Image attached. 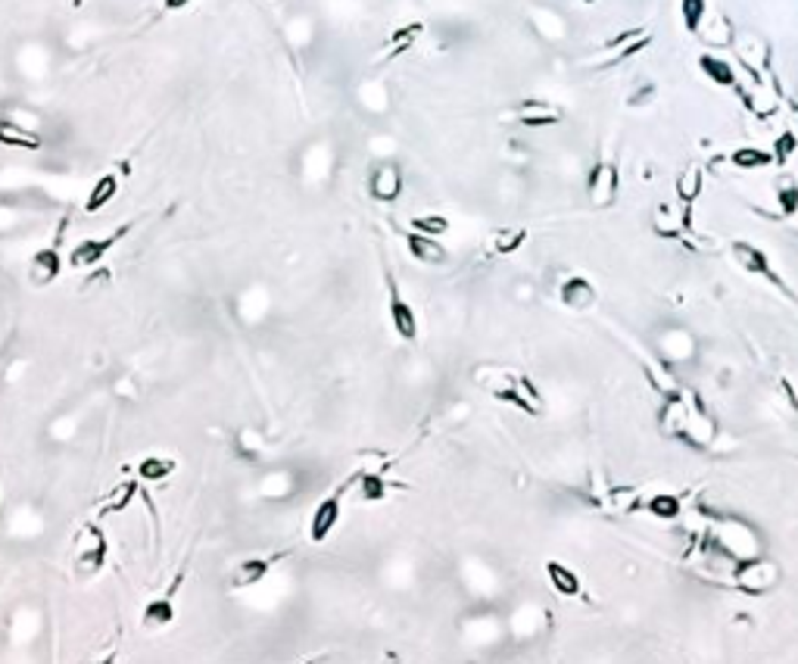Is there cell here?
<instances>
[{
	"label": "cell",
	"mask_w": 798,
	"mask_h": 664,
	"mask_svg": "<svg viewBox=\"0 0 798 664\" xmlns=\"http://www.w3.org/2000/svg\"><path fill=\"white\" fill-rule=\"evenodd\" d=\"M730 253H733L736 265H739L742 272L764 278V281H767V284H773V288H777L779 294L789 296V288H786V281L777 275V269H773V262L767 259V253H764V249H761V247H755V243H748V241H733Z\"/></svg>",
	"instance_id": "1"
},
{
	"label": "cell",
	"mask_w": 798,
	"mask_h": 664,
	"mask_svg": "<svg viewBox=\"0 0 798 664\" xmlns=\"http://www.w3.org/2000/svg\"><path fill=\"white\" fill-rule=\"evenodd\" d=\"M618 194H620L618 162H612V160L593 162V169H589V175H587V197H589V203L599 206V209H608V206H614Z\"/></svg>",
	"instance_id": "2"
},
{
	"label": "cell",
	"mask_w": 798,
	"mask_h": 664,
	"mask_svg": "<svg viewBox=\"0 0 798 664\" xmlns=\"http://www.w3.org/2000/svg\"><path fill=\"white\" fill-rule=\"evenodd\" d=\"M128 231H131V222L119 225V228L107 237H84V241H78L75 247L69 249V265L72 269H94V265H100L103 256H107Z\"/></svg>",
	"instance_id": "3"
},
{
	"label": "cell",
	"mask_w": 798,
	"mask_h": 664,
	"mask_svg": "<svg viewBox=\"0 0 798 664\" xmlns=\"http://www.w3.org/2000/svg\"><path fill=\"white\" fill-rule=\"evenodd\" d=\"M387 315H390V325H393L396 337L412 344L418 340V315L415 309L406 303V296L399 294V284H396L393 272H387Z\"/></svg>",
	"instance_id": "4"
},
{
	"label": "cell",
	"mask_w": 798,
	"mask_h": 664,
	"mask_svg": "<svg viewBox=\"0 0 798 664\" xmlns=\"http://www.w3.org/2000/svg\"><path fill=\"white\" fill-rule=\"evenodd\" d=\"M649 44H652L649 28H627V32L614 35V38L602 47V53L593 59V66H618V63H624V59L643 53Z\"/></svg>",
	"instance_id": "5"
},
{
	"label": "cell",
	"mask_w": 798,
	"mask_h": 664,
	"mask_svg": "<svg viewBox=\"0 0 798 664\" xmlns=\"http://www.w3.org/2000/svg\"><path fill=\"white\" fill-rule=\"evenodd\" d=\"M733 581L742 593L758 596V593H767V589L777 587L779 568H777V562H770V558H746V562H739V568L733 571Z\"/></svg>",
	"instance_id": "6"
},
{
	"label": "cell",
	"mask_w": 798,
	"mask_h": 664,
	"mask_svg": "<svg viewBox=\"0 0 798 664\" xmlns=\"http://www.w3.org/2000/svg\"><path fill=\"white\" fill-rule=\"evenodd\" d=\"M368 194L377 203H396L403 197V169L393 160H381L368 172Z\"/></svg>",
	"instance_id": "7"
},
{
	"label": "cell",
	"mask_w": 798,
	"mask_h": 664,
	"mask_svg": "<svg viewBox=\"0 0 798 664\" xmlns=\"http://www.w3.org/2000/svg\"><path fill=\"white\" fill-rule=\"evenodd\" d=\"M84 537H88V546H84V549H78V556H75V574L78 577H94L97 571L107 565L109 540H107V534L100 530V524H94V521L84 527Z\"/></svg>",
	"instance_id": "8"
},
{
	"label": "cell",
	"mask_w": 798,
	"mask_h": 664,
	"mask_svg": "<svg viewBox=\"0 0 798 664\" xmlns=\"http://www.w3.org/2000/svg\"><path fill=\"white\" fill-rule=\"evenodd\" d=\"M344 493L346 490L331 493V496H325L319 505H315L312 518H309V540H312V543H325L334 530H337L340 511H344Z\"/></svg>",
	"instance_id": "9"
},
{
	"label": "cell",
	"mask_w": 798,
	"mask_h": 664,
	"mask_svg": "<svg viewBox=\"0 0 798 664\" xmlns=\"http://www.w3.org/2000/svg\"><path fill=\"white\" fill-rule=\"evenodd\" d=\"M652 231L664 241H680L683 234L692 231V206H683V209H674L671 203L655 206L652 212Z\"/></svg>",
	"instance_id": "10"
},
{
	"label": "cell",
	"mask_w": 798,
	"mask_h": 664,
	"mask_svg": "<svg viewBox=\"0 0 798 664\" xmlns=\"http://www.w3.org/2000/svg\"><path fill=\"white\" fill-rule=\"evenodd\" d=\"M511 115H515L518 125L524 128H549V125H558V122L565 119V113L556 107V103L549 100H521L515 109H511Z\"/></svg>",
	"instance_id": "11"
},
{
	"label": "cell",
	"mask_w": 798,
	"mask_h": 664,
	"mask_svg": "<svg viewBox=\"0 0 798 664\" xmlns=\"http://www.w3.org/2000/svg\"><path fill=\"white\" fill-rule=\"evenodd\" d=\"M284 556H288V552H275V556H249V558H243V562H237V568L231 571V587L234 589L256 587V583L269 574V571L275 568V562H281Z\"/></svg>",
	"instance_id": "12"
},
{
	"label": "cell",
	"mask_w": 798,
	"mask_h": 664,
	"mask_svg": "<svg viewBox=\"0 0 798 664\" xmlns=\"http://www.w3.org/2000/svg\"><path fill=\"white\" fill-rule=\"evenodd\" d=\"M686 422H690V403L683 393L664 396V406L658 412V428L664 437H686Z\"/></svg>",
	"instance_id": "13"
},
{
	"label": "cell",
	"mask_w": 798,
	"mask_h": 664,
	"mask_svg": "<svg viewBox=\"0 0 798 664\" xmlns=\"http://www.w3.org/2000/svg\"><path fill=\"white\" fill-rule=\"evenodd\" d=\"M181 577L185 574H178L172 581V587L166 589V596H160V599H154V602H147V605H144V614H141V627L144 630H162V627H169L175 621V593H178V587H181Z\"/></svg>",
	"instance_id": "14"
},
{
	"label": "cell",
	"mask_w": 798,
	"mask_h": 664,
	"mask_svg": "<svg viewBox=\"0 0 798 664\" xmlns=\"http://www.w3.org/2000/svg\"><path fill=\"white\" fill-rule=\"evenodd\" d=\"M558 300H562V306L574 309V312H587V309L596 306V300H599V294H596L593 281L583 275H571L562 281V288H558Z\"/></svg>",
	"instance_id": "15"
},
{
	"label": "cell",
	"mask_w": 798,
	"mask_h": 664,
	"mask_svg": "<svg viewBox=\"0 0 798 664\" xmlns=\"http://www.w3.org/2000/svg\"><path fill=\"white\" fill-rule=\"evenodd\" d=\"M63 272V256H59L57 247H44L32 256V265H28V281L35 288H51L53 281Z\"/></svg>",
	"instance_id": "16"
},
{
	"label": "cell",
	"mask_w": 798,
	"mask_h": 664,
	"mask_svg": "<svg viewBox=\"0 0 798 664\" xmlns=\"http://www.w3.org/2000/svg\"><path fill=\"white\" fill-rule=\"evenodd\" d=\"M736 44V57L742 59V66H746L748 72H752V78L761 84V69H767V63H770V51H767V44L758 38V35H742V38L733 41Z\"/></svg>",
	"instance_id": "17"
},
{
	"label": "cell",
	"mask_w": 798,
	"mask_h": 664,
	"mask_svg": "<svg viewBox=\"0 0 798 664\" xmlns=\"http://www.w3.org/2000/svg\"><path fill=\"white\" fill-rule=\"evenodd\" d=\"M406 249H409L412 259L422 262V265H443V262L449 259L446 247H443L437 237L418 234V231H409V234H406Z\"/></svg>",
	"instance_id": "18"
},
{
	"label": "cell",
	"mask_w": 798,
	"mask_h": 664,
	"mask_svg": "<svg viewBox=\"0 0 798 664\" xmlns=\"http://www.w3.org/2000/svg\"><path fill=\"white\" fill-rule=\"evenodd\" d=\"M699 69H702V75L708 78L711 84H717V88H736V84H739L736 66L730 63L727 57H721V53H702V57H699Z\"/></svg>",
	"instance_id": "19"
},
{
	"label": "cell",
	"mask_w": 798,
	"mask_h": 664,
	"mask_svg": "<svg viewBox=\"0 0 798 664\" xmlns=\"http://www.w3.org/2000/svg\"><path fill=\"white\" fill-rule=\"evenodd\" d=\"M0 144H4V147H13V150H41L44 147V138L26 125L0 119Z\"/></svg>",
	"instance_id": "20"
},
{
	"label": "cell",
	"mask_w": 798,
	"mask_h": 664,
	"mask_svg": "<svg viewBox=\"0 0 798 664\" xmlns=\"http://www.w3.org/2000/svg\"><path fill=\"white\" fill-rule=\"evenodd\" d=\"M699 38H702L708 47H730L736 41V35H733V26H730L727 16L717 13V10H708L702 28H699Z\"/></svg>",
	"instance_id": "21"
},
{
	"label": "cell",
	"mask_w": 798,
	"mask_h": 664,
	"mask_svg": "<svg viewBox=\"0 0 798 664\" xmlns=\"http://www.w3.org/2000/svg\"><path fill=\"white\" fill-rule=\"evenodd\" d=\"M546 577H549V587L558 596H565V599H574V596L583 593V583L577 577V571L568 568L565 562H546Z\"/></svg>",
	"instance_id": "22"
},
{
	"label": "cell",
	"mask_w": 798,
	"mask_h": 664,
	"mask_svg": "<svg viewBox=\"0 0 798 664\" xmlns=\"http://www.w3.org/2000/svg\"><path fill=\"white\" fill-rule=\"evenodd\" d=\"M702 187H705V172L699 162H690V166L677 175V181H674V194H677L680 206L696 203V200L702 197Z\"/></svg>",
	"instance_id": "23"
},
{
	"label": "cell",
	"mask_w": 798,
	"mask_h": 664,
	"mask_svg": "<svg viewBox=\"0 0 798 664\" xmlns=\"http://www.w3.org/2000/svg\"><path fill=\"white\" fill-rule=\"evenodd\" d=\"M115 194H119V175H115V172L100 175V178L91 185L88 200H84V212H100L103 206L113 203Z\"/></svg>",
	"instance_id": "24"
},
{
	"label": "cell",
	"mask_w": 798,
	"mask_h": 664,
	"mask_svg": "<svg viewBox=\"0 0 798 664\" xmlns=\"http://www.w3.org/2000/svg\"><path fill=\"white\" fill-rule=\"evenodd\" d=\"M178 462L169 459V455H147V459L138 462V480L144 484H162L166 478H172Z\"/></svg>",
	"instance_id": "25"
},
{
	"label": "cell",
	"mask_w": 798,
	"mask_h": 664,
	"mask_svg": "<svg viewBox=\"0 0 798 664\" xmlns=\"http://www.w3.org/2000/svg\"><path fill=\"white\" fill-rule=\"evenodd\" d=\"M422 32H424L422 22H412V26H403V28H396V32H390L387 41H383V57L393 59V57H399V53L412 51V44L422 38Z\"/></svg>",
	"instance_id": "26"
},
{
	"label": "cell",
	"mask_w": 798,
	"mask_h": 664,
	"mask_svg": "<svg viewBox=\"0 0 798 664\" xmlns=\"http://www.w3.org/2000/svg\"><path fill=\"white\" fill-rule=\"evenodd\" d=\"M138 490H141V486H138V478H135V480H122V484H115V486H113V493H109V496L103 499V505H100V511H97V515L107 518V515H115V511H125L128 505L135 502Z\"/></svg>",
	"instance_id": "27"
},
{
	"label": "cell",
	"mask_w": 798,
	"mask_h": 664,
	"mask_svg": "<svg viewBox=\"0 0 798 664\" xmlns=\"http://www.w3.org/2000/svg\"><path fill=\"white\" fill-rule=\"evenodd\" d=\"M730 162H733L739 172H758V169L773 166V154L761 147H739L730 154Z\"/></svg>",
	"instance_id": "28"
},
{
	"label": "cell",
	"mask_w": 798,
	"mask_h": 664,
	"mask_svg": "<svg viewBox=\"0 0 798 664\" xmlns=\"http://www.w3.org/2000/svg\"><path fill=\"white\" fill-rule=\"evenodd\" d=\"M602 505H605L608 511H636L639 505H643V493L636 490V486H612V490L605 493V499H602Z\"/></svg>",
	"instance_id": "29"
},
{
	"label": "cell",
	"mask_w": 798,
	"mask_h": 664,
	"mask_svg": "<svg viewBox=\"0 0 798 664\" xmlns=\"http://www.w3.org/2000/svg\"><path fill=\"white\" fill-rule=\"evenodd\" d=\"M390 486L393 484H390L381 471H362L359 474V496H362V502H381V499H387Z\"/></svg>",
	"instance_id": "30"
},
{
	"label": "cell",
	"mask_w": 798,
	"mask_h": 664,
	"mask_svg": "<svg viewBox=\"0 0 798 664\" xmlns=\"http://www.w3.org/2000/svg\"><path fill=\"white\" fill-rule=\"evenodd\" d=\"M524 243H527V228H521V225H515V228H499L496 234H493V253L511 256V253H518Z\"/></svg>",
	"instance_id": "31"
},
{
	"label": "cell",
	"mask_w": 798,
	"mask_h": 664,
	"mask_svg": "<svg viewBox=\"0 0 798 664\" xmlns=\"http://www.w3.org/2000/svg\"><path fill=\"white\" fill-rule=\"evenodd\" d=\"M773 187H777L773 194H777L779 212H783L786 218L795 216V212H798V181L792 178V175H779L777 185H773Z\"/></svg>",
	"instance_id": "32"
},
{
	"label": "cell",
	"mask_w": 798,
	"mask_h": 664,
	"mask_svg": "<svg viewBox=\"0 0 798 664\" xmlns=\"http://www.w3.org/2000/svg\"><path fill=\"white\" fill-rule=\"evenodd\" d=\"M705 16H708V4L705 0H680V22L690 35H699Z\"/></svg>",
	"instance_id": "33"
},
{
	"label": "cell",
	"mask_w": 798,
	"mask_h": 664,
	"mask_svg": "<svg viewBox=\"0 0 798 664\" xmlns=\"http://www.w3.org/2000/svg\"><path fill=\"white\" fill-rule=\"evenodd\" d=\"M645 511L661 518V521H674V518L680 515V499L674 496V493H655V496L645 502Z\"/></svg>",
	"instance_id": "34"
},
{
	"label": "cell",
	"mask_w": 798,
	"mask_h": 664,
	"mask_svg": "<svg viewBox=\"0 0 798 664\" xmlns=\"http://www.w3.org/2000/svg\"><path fill=\"white\" fill-rule=\"evenodd\" d=\"M412 231H418V234H428V237H443L449 231V218L446 216H437V212H428V216H415V218H412Z\"/></svg>",
	"instance_id": "35"
},
{
	"label": "cell",
	"mask_w": 798,
	"mask_h": 664,
	"mask_svg": "<svg viewBox=\"0 0 798 664\" xmlns=\"http://www.w3.org/2000/svg\"><path fill=\"white\" fill-rule=\"evenodd\" d=\"M798 150V135L792 131V128H786V131H779L777 141H773V162L777 166H786V162L795 156Z\"/></svg>",
	"instance_id": "36"
},
{
	"label": "cell",
	"mask_w": 798,
	"mask_h": 664,
	"mask_svg": "<svg viewBox=\"0 0 798 664\" xmlns=\"http://www.w3.org/2000/svg\"><path fill=\"white\" fill-rule=\"evenodd\" d=\"M652 97H655V88H652V84H645V88H639L636 94H630V107H643V103H649Z\"/></svg>",
	"instance_id": "37"
},
{
	"label": "cell",
	"mask_w": 798,
	"mask_h": 664,
	"mask_svg": "<svg viewBox=\"0 0 798 664\" xmlns=\"http://www.w3.org/2000/svg\"><path fill=\"white\" fill-rule=\"evenodd\" d=\"M779 390H783V396L789 399L792 412H798V393H795V387L789 383V377H783V381H779Z\"/></svg>",
	"instance_id": "38"
},
{
	"label": "cell",
	"mask_w": 798,
	"mask_h": 664,
	"mask_svg": "<svg viewBox=\"0 0 798 664\" xmlns=\"http://www.w3.org/2000/svg\"><path fill=\"white\" fill-rule=\"evenodd\" d=\"M194 0H162V7L169 10V13H178V10H185V7H191Z\"/></svg>",
	"instance_id": "39"
},
{
	"label": "cell",
	"mask_w": 798,
	"mask_h": 664,
	"mask_svg": "<svg viewBox=\"0 0 798 664\" xmlns=\"http://www.w3.org/2000/svg\"><path fill=\"white\" fill-rule=\"evenodd\" d=\"M789 107H792V115L798 119V103H789Z\"/></svg>",
	"instance_id": "40"
},
{
	"label": "cell",
	"mask_w": 798,
	"mask_h": 664,
	"mask_svg": "<svg viewBox=\"0 0 798 664\" xmlns=\"http://www.w3.org/2000/svg\"><path fill=\"white\" fill-rule=\"evenodd\" d=\"M94 664H115L113 658H103V661H94Z\"/></svg>",
	"instance_id": "41"
},
{
	"label": "cell",
	"mask_w": 798,
	"mask_h": 664,
	"mask_svg": "<svg viewBox=\"0 0 798 664\" xmlns=\"http://www.w3.org/2000/svg\"><path fill=\"white\" fill-rule=\"evenodd\" d=\"M82 4H84V0H72V7H82Z\"/></svg>",
	"instance_id": "42"
},
{
	"label": "cell",
	"mask_w": 798,
	"mask_h": 664,
	"mask_svg": "<svg viewBox=\"0 0 798 664\" xmlns=\"http://www.w3.org/2000/svg\"><path fill=\"white\" fill-rule=\"evenodd\" d=\"M583 4H596V0H583Z\"/></svg>",
	"instance_id": "43"
}]
</instances>
